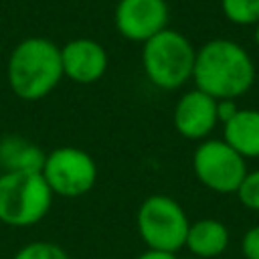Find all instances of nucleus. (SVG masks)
<instances>
[{
    "label": "nucleus",
    "mask_w": 259,
    "mask_h": 259,
    "mask_svg": "<svg viewBox=\"0 0 259 259\" xmlns=\"http://www.w3.org/2000/svg\"><path fill=\"white\" fill-rule=\"evenodd\" d=\"M255 75L253 57L231 38H210L196 51L194 85L214 99L237 101L253 87Z\"/></svg>",
    "instance_id": "obj_1"
},
{
    "label": "nucleus",
    "mask_w": 259,
    "mask_h": 259,
    "mask_svg": "<svg viewBox=\"0 0 259 259\" xmlns=\"http://www.w3.org/2000/svg\"><path fill=\"white\" fill-rule=\"evenodd\" d=\"M63 79L61 49L45 38L20 40L8 59V85L20 99L34 101L47 97Z\"/></svg>",
    "instance_id": "obj_2"
},
{
    "label": "nucleus",
    "mask_w": 259,
    "mask_h": 259,
    "mask_svg": "<svg viewBox=\"0 0 259 259\" xmlns=\"http://www.w3.org/2000/svg\"><path fill=\"white\" fill-rule=\"evenodd\" d=\"M196 51L192 42L178 30L164 28L144 42L142 65L148 79L166 91L182 87L192 79Z\"/></svg>",
    "instance_id": "obj_3"
},
{
    "label": "nucleus",
    "mask_w": 259,
    "mask_h": 259,
    "mask_svg": "<svg viewBox=\"0 0 259 259\" xmlns=\"http://www.w3.org/2000/svg\"><path fill=\"white\" fill-rule=\"evenodd\" d=\"M53 202L40 172H2L0 174V223L10 227H30L45 219Z\"/></svg>",
    "instance_id": "obj_4"
},
{
    "label": "nucleus",
    "mask_w": 259,
    "mask_h": 259,
    "mask_svg": "<svg viewBox=\"0 0 259 259\" xmlns=\"http://www.w3.org/2000/svg\"><path fill=\"white\" fill-rule=\"evenodd\" d=\"M190 221L184 208L166 194L148 196L138 208V233L154 251L176 253L184 247Z\"/></svg>",
    "instance_id": "obj_5"
},
{
    "label": "nucleus",
    "mask_w": 259,
    "mask_h": 259,
    "mask_svg": "<svg viewBox=\"0 0 259 259\" xmlns=\"http://www.w3.org/2000/svg\"><path fill=\"white\" fill-rule=\"evenodd\" d=\"M194 176L217 194H235L247 170V160L225 140H202L192 156Z\"/></svg>",
    "instance_id": "obj_6"
},
{
    "label": "nucleus",
    "mask_w": 259,
    "mask_h": 259,
    "mask_svg": "<svg viewBox=\"0 0 259 259\" xmlns=\"http://www.w3.org/2000/svg\"><path fill=\"white\" fill-rule=\"evenodd\" d=\"M40 174L53 194L75 198L93 188L97 180V164L85 150L65 146L47 154Z\"/></svg>",
    "instance_id": "obj_7"
},
{
    "label": "nucleus",
    "mask_w": 259,
    "mask_h": 259,
    "mask_svg": "<svg viewBox=\"0 0 259 259\" xmlns=\"http://www.w3.org/2000/svg\"><path fill=\"white\" fill-rule=\"evenodd\" d=\"M170 10L166 0H119L115 8V26L127 40L146 42L168 28Z\"/></svg>",
    "instance_id": "obj_8"
},
{
    "label": "nucleus",
    "mask_w": 259,
    "mask_h": 259,
    "mask_svg": "<svg viewBox=\"0 0 259 259\" xmlns=\"http://www.w3.org/2000/svg\"><path fill=\"white\" fill-rule=\"evenodd\" d=\"M219 123L217 99L200 89L186 91L174 107V127L186 140H204Z\"/></svg>",
    "instance_id": "obj_9"
},
{
    "label": "nucleus",
    "mask_w": 259,
    "mask_h": 259,
    "mask_svg": "<svg viewBox=\"0 0 259 259\" xmlns=\"http://www.w3.org/2000/svg\"><path fill=\"white\" fill-rule=\"evenodd\" d=\"M63 75L75 83H93L107 71V53L93 38H73L61 49Z\"/></svg>",
    "instance_id": "obj_10"
},
{
    "label": "nucleus",
    "mask_w": 259,
    "mask_h": 259,
    "mask_svg": "<svg viewBox=\"0 0 259 259\" xmlns=\"http://www.w3.org/2000/svg\"><path fill=\"white\" fill-rule=\"evenodd\" d=\"M229 229L217 219H198L190 223L184 247L196 259H212L227 251L229 247Z\"/></svg>",
    "instance_id": "obj_11"
},
{
    "label": "nucleus",
    "mask_w": 259,
    "mask_h": 259,
    "mask_svg": "<svg viewBox=\"0 0 259 259\" xmlns=\"http://www.w3.org/2000/svg\"><path fill=\"white\" fill-rule=\"evenodd\" d=\"M223 140L245 160L259 158V109H239L223 123Z\"/></svg>",
    "instance_id": "obj_12"
},
{
    "label": "nucleus",
    "mask_w": 259,
    "mask_h": 259,
    "mask_svg": "<svg viewBox=\"0 0 259 259\" xmlns=\"http://www.w3.org/2000/svg\"><path fill=\"white\" fill-rule=\"evenodd\" d=\"M47 154L18 136H8L0 142V166L4 172H40Z\"/></svg>",
    "instance_id": "obj_13"
},
{
    "label": "nucleus",
    "mask_w": 259,
    "mask_h": 259,
    "mask_svg": "<svg viewBox=\"0 0 259 259\" xmlns=\"http://www.w3.org/2000/svg\"><path fill=\"white\" fill-rule=\"evenodd\" d=\"M227 20L239 26H255L259 22V0H221Z\"/></svg>",
    "instance_id": "obj_14"
},
{
    "label": "nucleus",
    "mask_w": 259,
    "mask_h": 259,
    "mask_svg": "<svg viewBox=\"0 0 259 259\" xmlns=\"http://www.w3.org/2000/svg\"><path fill=\"white\" fill-rule=\"evenodd\" d=\"M12 259H69L63 247L49 241H32L16 251Z\"/></svg>",
    "instance_id": "obj_15"
},
{
    "label": "nucleus",
    "mask_w": 259,
    "mask_h": 259,
    "mask_svg": "<svg viewBox=\"0 0 259 259\" xmlns=\"http://www.w3.org/2000/svg\"><path fill=\"white\" fill-rule=\"evenodd\" d=\"M235 194L239 196V200L245 208L259 212V168L245 174V178Z\"/></svg>",
    "instance_id": "obj_16"
},
{
    "label": "nucleus",
    "mask_w": 259,
    "mask_h": 259,
    "mask_svg": "<svg viewBox=\"0 0 259 259\" xmlns=\"http://www.w3.org/2000/svg\"><path fill=\"white\" fill-rule=\"evenodd\" d=\"M241 253L245 259H259V225L245 231L241 239Z\"/></svg>",
    "instance_id": "obj_17"
},
{
    "label": "nucleus",
    "mask_w": 259,
    "mask_h": 259,
    "mask_svg": "<svg viewBox=\"0 0 259 259\" xmlns=\"http://www.w3.org/2000/svg\"><path fill=\"white\" fill-rule=\"evenodd\" d=\"M239 111L235 99H217V117L221 123H227Z\"/></svg>",
    "instance_id": "obj_18"
},
{
    "label": "nucleus",
    "mask_w": 259,
    "mask_h": 259,
    "mask_svg": "<svg viewBox=\"0 0 259 259\" xmlns=\"http://www.w3.org/2000/svg\"><path fill=\"white\" fill-rule=\"evenodd\" d=\"M138 259H178V257H176V253H168V251H154V249H150V251L142 253Z\"/></svg>",
    "instance_id": "obj_19"
},
{
    "label": "nucleus",
    "mask_w": 259,
    "mask_h": 259,
    "mask_svg": "<svg viewBox=\"0 0 259 259\" xmlns=\"http://www.w3.org/2000/svg\"><path fill=\"white\" fill-rule=\"evenodd\" d=\"M255 45H257V49H259V22L255 24Z\"/></svg>",
    "instance_id": "obj_20"
},
{
    "label": "nucleus",
    "mask_w": 259,
    "mask_h": 259,
    "mask_svg": "<svg viewBox=\"0 0 259 259\" xmlns=\"http://www.w3.org/2000/svg\"><path fill=\"white\" fill-rule=\"evenodd\" d=\"M186 259H196V257H186Z\"/></svg>",
    "instance_id": "obj_21"
}]
</instances>
